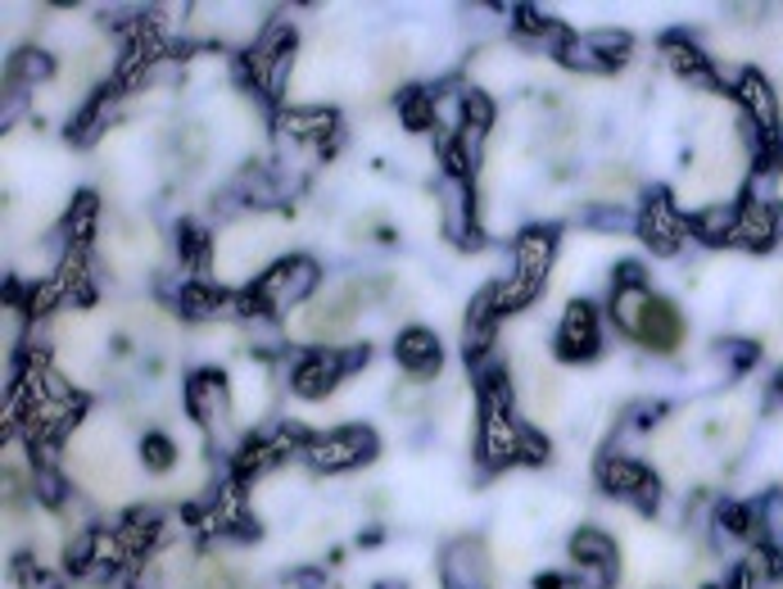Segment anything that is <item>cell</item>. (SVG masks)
<instances>
[{
	"instance_id": "6da1fadb",
	"label": "cell",
	"mask_w": 783,
	"mask_h": 589,
	"mask_svg": "<svg viewBox=\"0 0 783 589\" xmlns=\"http://www.w3.org/2000/svg\"><path fill=\"white\" fill-rule=\"evenodd\" d=\"M317 286V264L294 254V259H281L277 268H268L245 294H241V313H281L304 304Z\"/></svg>"
},
{
	"instance_id": "7a4b0ae2",
	"label": "cell",
	"mask_w": 783,
	"mask_h": 589,
	"mask_svg": "<svg viewBox=\"0 0 783 589\" xmlns=\"http://www.w3.org/2000/svg\"><path fill=\"white\" fill-rule=\"evenodd\" d=\"M548 268H552V236H548V232H526V236L516 241V268H512V277L494 286V294H499V313L526 309V304L535 300V294L544 290Z\"/></svg>"
},
{
	"instance_id": "3957f363",
	"label": "cell",
	"mask_w": 783,
	"mask_h": 589,
	"mask_svg": "<svg viewBox=\"0 0 783 589\" xmlns=\"http://www.w3.org/2000/svg\"><path fill=\"white\" fill-rule=\"evenodd\" d=\"M290 68H294V32H290L286 23L268 27L264 36H258V46L236 64L241 82H245V87H258V91L272 96V100L286 91Z\"/></svg>"
},
{
	"instance_id": "277c9868",
	"label": "cell",
	"mask_w": 783,
	"mask_h": 589,
	"mask_svg": "<svg viewBox=\"0 0 783 589\" xmlns=\"http://www.w3.org/2000/svg\"><path fill=\"white\" fill-rule=\"evenodd\" d=\"M367 304V286L362 281H345L335 286L331 294H322L317 304H304L300 318H294V331H300L304 341H340L345 331L358 322Z\"/></svg>"
},
{
	"instance_id": "5b68a950",
	"label": "cell",
	"mask_w": 783,
	"mask_h": 589,
	"mask_svg": "<svg viewBox=\"0 0 783 589\" xmlns=\"http://www.w3.org/2000/svg\"><path fill=\"white\" fill-rule=\"evenodd\" d=\"M362 363V349H331V345H313L304 349L300 358H294L290 367V390L300 399H326L335 386H340V377L349 373V367Z\"/></svg>"
},
{
	"instance_id": "8992f818",
	"label": "cell",
	"mask_w": 783,
	"mask_h": 589,
	"mask_svg": "<svg viewBox=\"0 0 783 589\" xmlns=\"http://www.w3.org/2000/svg\"><path fill=\"white\" fill-rule=\"evenodd\" d=\"M377 449H381L377 431L349 422V426H335V431H326V435H313L309 463H313L317 471H349V467L371 463V458H377Z\"/></svg>"
},
{
	"instance_id": "52a82bcc",
	"label": "cell",
	"mask_w": 783,
	"mask_h": 589,
	"mask_svg": "<svg viewBox=\"0 0 783 589\" xmlns=\"http://www.w3.org/2000/svg\"><path fill=\"white\" fill-rule=\"evenodd\" d=\"M557 358L562 363H589L603 349V326H599V309L589 300H571L562 309V322H557V341H552Z\"/></svg>"
},
{
	"instance_id": "ba28073f",
	"label": "cell",
	"mask_w": 783,
	"mask_h": 589,
	"mask_svg": "<svg viewBox=\"0 0 783 589\" xmlns=\"http://www.w3.org/2000/svg\"><path fill=\"white\" fill-rule=\"evenodd\" d=\"M639 236H644V245L652 254H675L693 236V227H689V218L670 204L665 191H652L644 200V209H639Z\"/></svg>"
},
{
	"instance_id": "9c48e42d",
	"label": "cell",
	"mask_w": 783,
	"mask_h": 589,
	"mask_svg": "<svg viewBox=\"0 0 783 589\" xmlns=\"http://www.w3.org/2000/svg\"><path fill=\"white\" fill-rule=\"evenodd\" d=\"M599 476H603V490H607V494L634 503L639 512H657V503H661V481H657L652 467L634 463V458H607V463L599 467Z\"/></svg>"
},
{
	"instance_id": "30bf717a",
	"label": "cell",
	"mask_w": 783,
	"mask_h": 589,
	"mask_svg": "<svg viewBox=\"0 0 783 589\" xmlns=\"http://www.w3.org/2000/svg\"><path fill=\"white\" fill-rule=\"evenodd\" d=\"M571 558L589 571V585H593V589H612V585H616L620 563H616V544H612L607 531L580 526V531L571 535Z\"/></svg>"
},
{
	"instance_id": "8fae6325",
	"label": "cell",
	"mask_w": 783,
	"mask_h": 589,
	"mask_svg": "<svg viewBox=\"0 0 783 589\" xmlns=\"http://www.w3.org/2000/svg\"><path fill=\"white\" fill-rule=\"evenodd\" d=\"M186 399H191L195 422L209 426L213 435H222L227 413H232V386H227V377L213 373V367H204V373H195L191 386H186Z\"/></svg>"
},
{
	"instance_id": "7c38bea8",
	"label": "cell",
	"mask_w": 783,
	"mask_h": 589,
	"mask_svg": "<svg viewBox=\"0 0 783 589\" xmlns=\"http://www.w3.org/2000/svg\"><path fill=\"white\" fill-rule=\"evenodd\" d=\"M734 96L742 100V114H748L770 141H779L783 136V127H779V100H774V87L761 78L757 68H742L738 73V87H734Z\"/></svg>"
},
{
	"instance_id": "4fadbf2b",
	"label": "cell",
	"mask_w": 783,
	"mask_h": 589,
	"mask_svg": "<svg viewBox=\"0 0 783 589\" xmlns=\"http://www.w3.org/2000/svg\"><path fill=\"white\" fill-rule=\"evenodd\" d=\"M394 358H399L403 373L417 377V381H430L444 367V349L435 341V331H426V326H407L403 336L394 341Z\"/></svg>"
},
{
	"instance_id": "5bb4252c",
	"label": "cell",
	"mask_w": 783,
	"mask_h": 589,
	"mask_svg": "<svg viewBox=\"0 0 783 589\" xmlns=\"http://www.w3.org/2000/svg\"><path fill=\"white\" fill-rule=\"evenodd\" d=\"M634 341H639L644 349H652V354H675L680 341H684V318L675 313V304H665V300L652 294V304L644 313V326H639V336Z\"/></svg>"
},
{
	"instance_id": "9a60e30c",
	"label": "cell",
	"mask_w": 783,
	"mask_h": 589,
	"mask_svg": "<svg viewBox=\"0 0 783 589\" xmlns=\"http://www.w3.org/2000/svg\"><path fill=\"white\" fill-rule=\"evenodd\" d=\"M277 127L290 141H304V145H322V151H331L340 119H335V109H286Z\"/></svg>"
},
{
	"instance_id": "2e32d148",
	"label": "cell",
	"mask_w": 783,
	"mask_h": 589,
	"mask_svg": "<svg viewBox=\"0 0 783 589\" xmlns=\"http://www.w3.org/2000/svg\"><path fill=\"white\" fill-rule=\"evenodd\" d=\"M661 51H665L670 68H675L680 78H693V82H706V87L720 78V68L706 59V51H697L684 32H665V36H661Z\"/></svg>"
},
{
	"instance_id": "e0dca14e",
	"label": "cell",
	"mask_w": 783,
	"mask_h": 589,
	"mask_svg": "<svg viewBox=\"0 0 783 589\" xmlns=\"http://www.w3.org/2000/svg\"><path fill=\"white\" fill-rule=\"evenodd\" d=\"M779 232V218L765 200H742L738 204V227H734V245H752V249H765Z\"/></svg>"
},
{
	"instance_id": "ac0fdd59",
	"label": "cell",
	"mask_w": 783,
	"mask_h": 589,
	"mask_svg": "<svg viewBox=\"0 0 783 589\" xmlns=\"http://www.w3.org/2000/svg\"><path fill=\"white\" fill-rule=\"evenodd\" d=\"M181 313L186 318H227V313H241V300L227 290H217L213 281H191L181 290Z\"/></svg>"
},
{
	"instance_id": "d6986e66",
	"label": "cell",
	"mask_w": 783,
	"mask_h": 589,
	"mask_svg": "<svg viewBox=\"0 0 783 589\" xmlns=\"http://www.w3.org/2000/svg\"><path fill=\"white\" fill-rule=\"evenodd\" d=\"M444 227H449V236H454L458 245H480L467 181H454V177H449V191H444Z\"/></svg>"
},
{
	"instance_id": "ffe728a7",
	"label": "cell",
	"mask_w": 783,
	"mask_h": 589,
	"mask_svg": "<svg viewBox=\"0 0 783 589\" xmlns=\"http://www.w3.org/2000/svg\"><path fill=\"white\" fill-rule=\"evenodd\" d=\"M689 227L697 241L706 245H734V227H738V204H720V209H702L689 218Z\"/></svg>"
},
{
	"instance_id": "44dd1931",
	"label": "cell",
	"mask_w": 783,
	"mask_h": 589,
	"mask_svg": "<svg viewBox=\"0 0 783 589\" xmlns=\"http://www.w3.org/2000/svg\"><path fill=\"white\" fill-rule=\"evenodd\" d=\"M449 589H484V558L476 540L449 548Z\"/></svg>"
},
{
	"instance_id": "7402d4cb",
	"label": "cell",
	"mask_w": 783,
	"mask_h": 589,
	"mask_svg": "<svg viewBox=\"0 0 783 589\" xmlns=\"http://www.w3.org/2000/svg\"><path fill=\"white\" fill-rule=\"evenodd\" d=\"M648 304H652V294L644 286H616L612 290V318H616V326L625 331V336H639Z\"/></svg>"
},
{
	"instance_id": "603a6c76",
	"label": "cell",
	"mask_w": 783,
	"mask_h": 589,
	"mask_svg": "<svg viewBox=\"0 0 783 589\" xmlns=\"http://www.w3.org/2000/svg\"><path fill=\"white\" fill-rule=\"evenodd\" d=\"M399 119H403L407 132H430V127H439L435 96L422 91V87H407V91L399 96Z\"/></svg>"
},
{
	"instance_id": "cb8c5ba5",
	"label": "cell",
	"mask_w": 783,
	"mask_h": 589,
	"mask_svg": "<svg viewBox=\"0 0 783 589\" xmlns=\"http://www.w3.org/2000/svg\"><path fill=\"white\" fill-rule=\"evenodd\" d=\"M96 209H100L96 191H78V200H72V209H68V218H64V232H68L72 249H87V236H91V223H96Z\"/></svg>"
},
{
	"instance_id": "d4e9b609",
	"label": "cell",
	"mask_w": 783,
	"mask_h": 589,
	"mask_svg": "<svg viewBox=\"0 0 783 589\" xmlns=\"http://www.w3.org/2000/svg\"><path fill=\"white\" fill-rule=\"evenodd\" d=\"M32 481H36V494H42L46 503H64L68 481H64V471L55 467V458L46 449H36V458H32Z\"/></svg>"
},
{
	"instance_id": "484cf974",
	"label": "cell",
	"mask_w": 783,
	"mask_h": 589,
	"mask_svg": "<svg viewBox=\"0 0 783 589\" xmlns=\"http://www.w3.org/2000/svg\"><path fill=\"white\" fill-rule=\"evenodd\" d=\"M589 46L599 51V59H603L607 68H620V64L634 55V36L620 32V27H599V32L589 36Z\"/></svg>"
},
{
	"instance_id": "4316f807",
	"label": "cell",
	"mask_w": 783,
	"mask_h": 589,
	"mask_svg": "<svg viewBox=\"0 0 783 589\" xmlns=\"http://www.w3.org/2000/svg\"><path fill=\"white\" fill-rule=\"evenodd\" d=\"M716 518H720V531H725V535H738V540L757 535V508H752V503H725Z\"/></svg>"
},
{
	"instance_id": "83f0119b",
	"label": "cell",
	"mask_w": 783,
	"mask_h": 589,
	"mask_svg": "<svg viewBox=\"0 0 783 589\" xmlns=\"http://www.w3.org/2000/svg\"><path fill=\"white\" fill-rule=\"evenodd\" d=\"M177 241H181V264L186 268H209V236L195 227V223H181V232H177Z\"/></svg>"
},
{
	"instance_id": "f1b7e54d",
	"label": "cell",
	"mask_w": 783,
	"mask_h": 589,
	"mask_svg": "<svg viewBox=\"0 0 783 589\" xmlns=\"http://www.w3.org/2000/svg\"><path fill=\"white\" fill-rule=\"evenodd\" d=\"M141 463L150 467V471H168V467L177 463V445H172L168 435H159V431L145 435V440H141Z\"/></svg>"
},
{
	"instance_id": "f546056e",
	"label": "cell",
	"mask_w": 783,
	"mask_h": 589,
	"mask_svg": "<svg viewBox=\"0 0 783 589\" xmlns=\"http://www.w3.org/2000/svg\"><path fill=\"white\" fill-rule=\"evenodd\" d=\"M557 59H562L567 68H575V73H612L589 42H571V46H562V51H557Z\"/></svg>"
},
{
	"instance_id": "4dcf8cb0",
	"label": "cell",
	"mask_w": 783,
	"mask_h": 589,
	"mask_svg": "<svg viewBox=\"0 0 783 589\" xmlns=\"http://www.w3.org/2000/svg\"><path fill=\"white\" fill-rule=\"evenodd\" d=\"M14 73H19V82H46L51 73H55V59L46 51H19Z\"/></svg>"
},
{
	"instance_id": "1f68e13d",
	"label": "cell",
	"mask_w": 783,
	"mask_h": 589,
	"mask_svg": "<svg viewBox=\"0 0 783 589\" xmlns=\"http://www.w3.org/2000/svg\"><path fill=\"white\" fill-rule=\"evenodd\" d=\"M462 104H467V127H471V132H480V136H484V132L494 127V100L484 96V91H467V96H462Z\"/></svg>"
},
{
	"instance_id": "d6a6232c",
	"label": "cell",
	"mask_w": 783,
	"mask_h": 589,
	"mask_svg": "<svg viewBox=\"0 0 783 589\" xmlns=\"http://www.w3.org/2000/svg\"><path fill=\"white\" fill-rule=\"evenodd\" d=\"M516 458H521V463H544V458H548V440H544L535 426H521V435H516Z\"/></svg>"
},
{
	"instance_id": "836d02e7",
	"label": "cell",
	"mask_w": 783,
	"mask_h": 589,
	"mask_svg": "<svg viewBox=\"0 0 783 589\" xmlns=\"http://www.w3.org/2000/svg\"><path fill=\"white\" fill-rule=\"evenodd\" d=\"M757 354H761V349H757L752 341H734V345L725 349V358H729L734 373H742V367H752V363H757Z\"/></svg>"
},
{
	"instance_id": "e575fe53",
	"label": "cell",
	"mask_w": 783,
	"mask_h": 589,
	"mask_svg": "<svg viewBox=\"0 0 783 589\" xmlns=\"http://www.w3.org/2000/svg\"><path fill=\"white\" fill-rule=\"evenodd\" d=\"M725 589H761V576L748 567V563H738L734 571H729V580H725Z\"/></svg>"
},
{
	"instance_id": "d590c367",
	"label": "cell",
	"mask_w": 783,
	"mask_h": 589,
	"mask_svg": "<svg viewBox=\"0 0 783 589\" xmlns=\"http://www.w3.org/2000/svg\"><path fill=\"white\" fill-rule=\"evenodd\" d=\"M616 286H644V268L639 264H620V273H616Z\"/></svg>"
},
{
	"instance_id": "8d00e7d4",
	"label": "cell",
	"mask_w": 783,
	"mask_h": 589,
	"mask_svg": "<svg viewBox=\"0 0 783 589\" xmlns=\"http://www.w3.org/2000/svg\"><path fill=\"white\" fill-rule=\"evenodd\" d=\"M535 589H575L571 580H562V576H539L535 580Z\"/></svg>"
},
{
	"instance_id": "74e56055",
	"label": "cell",
	"mask_w": 783,
	"mask_h": 589,
	"mask_svg": "<svg viewBox=\"0 0 783 589\" xmlns=\"http://www.w3.org/2000/svg\"><path fill=\"white\" fill-rule=\"evenodd\" d=\"M774 164H779V168H783V141H779V155H774Z\"/></svg>"
},
{
	"instance_id": "f35d334b",
	"label": "cell",
	"mask_w": 783,
	"mask_h": 589,
	"mask_svg": "<svg viewBox=\"0 0 783 589\" xmlns=\"http://www.w3.org/2000/svg\"><path fill=\"white\" fill-rule=\"evenodd\" d=\"M779 394H783V373H779Z\"/></svg>"
},
{
	"instance_id": "ab89813d",
	"label": "cell",
	"mask_w": 783,
	"mask_h": 589,
	"mask_svg": "<svg viewBox=\"0 0 783 589\" xmlns=\"http://www.w3.org/2000/svg\"><path fill=\"white\" fill-rule=\"evenodd\" d=\"M706 589H725V585H706Z\"/></svg>"
}]
</instances>
